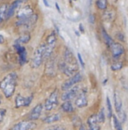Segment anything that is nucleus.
I'll return each mask as SVG.
<instances>
[{"label":"nucleus","instance_id":"nucleus-1","mask_svg":"<svg viewBox=\"0 0 128 130\" xmlns=\"http://www.w3.org/2000/svg\"><path fill=\"white\" fill-rule=\"evenodd\" d=\"M18 75L16 73H11L5 76L0 82V89L3 91L6 98H10L13 95L17 85Z\"/></svg>","mask_w":128,"mask_h":130},{"label":"nucleus","instance_id":"nucleus-2","mask_svg":"<svg viewBox=\"0 0 128 130\" xmlns=\"http://www.w3.org/2000/svg\"><path fill=\"white\" fill-rule=\"evenodd\" d=\"M45 48H46V44H41V45H40L35 49L31 61V66L33 68H38L41 65V63H42L44 59Z\"/></svg>","mask_w":128,"mask_h":130},{"label":"nucleus","instance_id":"nucleus-3","mask_svg":"<svg viewBox=\"0 0 128 130\" xmlns=\"http://www.w3.org/2000/svg\"><path fill=\"white\" fill-rule=\"evenodd\" d=\"M56 44V36L55 32H51V34L48 35L47 39V43H46L45 48V54H44V59H47L50 58L54 49L55 47Z\"/></svg>","mask_w":128,"mask_h":130},{"label":"nucleus","instance_id":"nucleus-4","mask_svg":"<svg viewBox=\"0 0 128 130\" xmlns=\"http://www.w3.org/2000/svg\"><path fill=\"white\" fill-rule=\"evenodd\" d=\"M58 105V90L55 89L45 101V108L47 111L54 109Z\"/></svg>","mask_w":128,"mask_h":130},{"label":"nucleus","instance_id":"nucleus-5","mask_svg":"<svg viewBox=\"0 0 128 130\" xmlns=\"http://www.w3.org/2000/svg\"><path fill=\"white\" fill-rule=\"evenodd\" d=\"M59 67L61 71L63 73H65V75L69 76V77L75 75L78 70V65H68L64 61H61L60 63Z\"/></svg>","mask_w":128,"mask_h":130},{"label":"nucleus","instance_id":"nucleus-6","mask_svg":"<svg viewBox=\"0 0 128 130\" xmlns=\"http://www.w3.org/2000/svg\"><path fill=\"white\" fill-rule=\"evenodd\" d=\"M82 79H83V76H82L81 73H76L75 75L71 76L68 80H66L65 82L61 85V89H62L63 91H66V90L71 88V87H74L75 84L80 82V81L82 80Z\"/></svg>","mask_w":128,"mask_h":130},{"label":"nucleus","instance_id":"nucleus-7","mask_svg":"<svg viewBox=\"0 0 128 130\" xmlns=\"http://www.w3.org/2000/svg\"><path fill=\"white\" fill-rule=\"evenodd\" d=\"M33 95H30L29 97H23L20 94H18L15 99V107L19 108L21 107H28L33 101Z\"/></svg>","mask_w":128,"mask_h":130},{"label":"nucleus","instance_id":"nucleus-8","mask_svg":"<svg viewBox=\"0 0 128 130\" xmlns=\"http://www.w3.org/2000/svg\"><path fill=\"white\" fill-rule=\"evenodd\" d=\"M79 93V87H72L71 88L66 90L61 95V100L63 101H71L74 98H75Z\"/></svg>","mask_w":128,"mask_h":130},{"label":"nucleus","instance_id":"nucleus-9","mask_svg":"<svg viewBox=\"0 0 128 130\" xmlns=\"http://www.w3.org/2000/svg\"><path fill=\"white\" fill-rule=\"evenodd\" d=\"M33 14L34 13H33V8L31 6H29V5L25 6V7L21 8V9L19 11V12H18V15H17L18 20H23V19H29V18H31Z\"/></svg>","mask_w":128,"mask_h":130},{"label":"nucleus","instance_id":"nucleus-10","mask_svg":"<svg viewBox=\"0 0 128 130\" xmlns=\"http://www.w3.org/2000/svg\"><path fill=\"white\" fill-rule=\"evenodd\" d=\"M23 4L22 0H15L10 6L7 7L6 12H5V19H9L15 14V11L19 9V7Z\"/></svg>","mask_w":128,"mask_h":130},{"label":"nucleus","instance_id":"nucleus-11","mask_svg":"<svg viewBox=\"0 0 128 130\" xmlns=\"http://www.w3.org/2000/svg\"><path fill=\"white\" fill-rule=\"evenodd\" d=\"M13 46L17 51L18 54H19V60L20 65H24L27 63V50L22 45H19V44H14Z\"/></svg>","mask_w":128,"mask_h":130},{"label":"nucleus","instance_id":"nucleus-12","mask_svg":"<svg viewBox=\"0 0 128 130\" xmlns=\"http://www.w3.org/2000/svg\"><path fill=\"white\" fill-rule=\"evenodd\" d=\"M111 54H112L113 59H119L125 53V48H124L123 45L119 43H115V42L111 45Z\"/></svg>","mask_w":128,"mask_h":130},{"label":"nucleus","instance_id":"nucleus-13","mask_svg":"<svg viewBox=\"0 0 128 130\" xmlns=\"http://www.w3.org/2000/svg\"><path fill=\"white\" fill-rule=\"evenodd\" d=\"M75 104L79 108L84 107L88 105V99H87V95H86L85 91H83L78 93V95L76 96V99H75Z\"/></svg>","mask_w":128,"mask_h":130},{"label":"nucleus","instance_id":"nucleus-14","mask_svg":"<svg viewBox=\"0 0 128 130\" xmlns=\"http://www.w3.org/2000/svg\"><path fill=\"white\" fill-rule=\"evenodd\" d=\"M42 105L41 104H38L36 105L33 109L31 110V112L28 113V119L30 121H36L41 116V113L42 112Z\"/></svg>","mask_w":128,"mask_h":130},{"label":"nucleus","instance_id":"nucleus-15","mask_svg":"<svg viewBox=\"0 0 128 130\" xmlns=\"http://www.w3.org/2000/svg\"><path fill=\"white\" fill-rule=\"evenodd\" d=\"M63 61L68 65H77V62L75 60L73 53H72V52H70L69 48H66L65 52H64Z\"/></svg>","mask_w":128,"mask_h":130},{"label":"nucleus","instance_id":"nucleus-16","mask_svg":"<svg viewBox=\"0 0 128 130\" xmlns=\"http://www.w3.org/2000/svg\"><path fill=\"white\" fill-rule=\"evenodd\" d=\"M88 126L89 130H100L99 122L97 121V117L96 115H92L88 119Z\"/></svg>","mask_w":128,"mask_h":130},{"label":"nucleus","instance_id":"nucleus-17","mask_svg":"<svg viewBox=\"0 0 128 130\" xmlns=\"http://www.w3.org/2000/svg\"><path fill=\"white\" fill-rule=\"evenodd\" d=\"M34 126V124L31 121H21L17 123L11 130H30Z\"/></svg>","mask_w":128,"mask_h":130},{"label":"nucleus","instance_id":"nucleus-18","mask_svg":"<svg viewBox=\"0 0 128 130\" xmlns=\"http://www.w3.org/2000/svg\"><path fill=\"white\" fill-rule=\"evenodd\" d=\"M114 101H115L116 112L120 115L122 113V101L120 99V96L119 95V93L117 92H115V93H114Z\"/></svg>","mask_w":128,"mask_h":130},{"label":"nucleus","instance_id":"nucleus-19","mask_svg":"<svg viewBox=\"0 0 128 130\" xmlns=\"http://www.w3.org/2000/svg\"><path fill=\"white\" fill-rule=\"evenodd\" d=\"M61 119V115L60 113H53V115H50L48 116H47L45 119L43 120V121L47 124L52 123V122H55V121H60Z\"/></svg>","mask_w":128,"mask_h":130},{"label":"nucleus","instance_id":"nucleus-20","mask_svg":"<svg viewBox=\"0 0 128 130\" xmlns=\"http://www.w3.org/2000/svg\"><path fill=\"white\" fill-rule=\"evenodd\" d=\"M46 73L49 76L55 75V61L49 60L46 66Z\"/></svg>","mask_w":128,"mask_h":130},{"label":"nucleus","instance_id":"nucleus-21","mask_svg":"<svg viewBox=\"0 0 128 130\" xmlns=\"http://www.w3.org/2000/svg\"><path fill=\"white\" fill-rule=\"evenodd\" d=\"M114 18H115V11L112 10H109V11H105L103 14V19L105 21L111 22L113 21Z\"/></svg>","mask_w":128,"mask_h":130},{"label":"nucleus","instance_id":"nucleus-22","mask_svg":"<svg viewBox=\"0 0 128 130\" xmlns=\"http://www.w3.org/2000/svg\"><path fill=\"white\" fill-rule=\"evenodd\" d=\"M101 32H102V36H103V39H104V40H105V44L108 45L109 47H111V45L114 43V41H113V39H111V37L109 36V34L107 33V31H105V29H102V31H101Z\"/></svg>","mask_w":128,"mask_h":130},{"label":"nucleus","instance_id":"nucleus-23","mask_svg":"<svg viewBox=\"0 0 128 130\" xmlns=\"http://www.w3.org/2000/svg\"><path fill=\"white\" fill-rule=\"evenodd\" d=\"M61 108L62 111L66 112V113H71V112L74 111V107H73V105H72L70 101H64L63 104L61 105Z\"/></svg>","mask_w":128,"mask_h":130},{"label":"nucleus","instance_id":"nucleus-24","mask_svg":"<svg viewBox=\"0 0 128 130\" xmlns=\"http://www.w3.org/2000/svg\"><path fill=\"white\" fill-rule=\"evenodd\" d=\"M30 39H31V36L29 34H24L20 36L18 39H16L14 44H19V45H22V44H27L28 43Z\"/></svg>","mask_w":128,"mask_h":130},{"label":"nucleus","instance_id":"nucleus-25","mask_svg":"<svg viewBox=\"0 0 128 130\" xmlns=\"http://www.w3.org/2000/svg\"><path fill=\"white\" fill-rule=\"evenodd\" d=\"M8 5L6 4H3L0 5V25L4 21V19H5V12H6Z\"/></svg>","mask_w":128,"mask_h":130},{"label":"nucleus","instance_id":"nucleus-26","mask_svg":"<svg viewBox=\"0 0 128 130\" xmlns=\"http://www.w3.org/2000/svg\"><path fill=\"white\" fill-rule=\"evenodd\" d=\"M108 2L107 0H97L96 1V5L99 10H106L107 9Z\"/></svg>","mask_w":128,"mask_h":130},{"label":"nucleus","instance_id":"nucleus-27","mask_svg":"<svg viewBox=\"0 0 128 130\" xmlns=\"http://www.w3.org/2000/svg\"><path fill=\"white\" fill-rule=\"evenodd\" d=\"M97 121H98L99 123H104L105 120V109L101 108L100 111L98 112V113L97 115Z\"/></svg>","mask_w":128,"mask_h":130},{"label":"nucleus","instance_id":"nucleus-28","mask_svg":"<svg viewBox=\"0 0 128 130\" xmlns=\"http://www.w3.org/2000/svg\"><path fill=\"white\" fill-rule=\"evenodd\" d=\"M106 105H107V109H108V116L110 118L112 117V107H111V101H110V98H106Z\"/></svg>","mask_w":128,"mask_h":130},{"label":"nucleus","instance_id":"nucleus-29","mask_svg":"<svg viewBox=\"0 0 128 130\" xmlns=\"http://www.w3.org/2000/svg\"><path fill=\"white\" fill-rule=\"evenodd\" d=\"M122 67H123V63L122 62H116V63H113L111 65V68L112 71H118V70H120Z\"/></svg>","mask_w":128,"mask_h":130},{"label":"nucleus","instance_id":"nucleus-30","mask_svg":"<svg viewBox=\"0 0 128 130\" xmlns=\"http://www.w3.org/2000/svg\"><path fill=\"white\" fill-rule=\"evenodd\" d=\"M113 123H114V127H115L116 130H122V126L121 123L119 122V121L118 120V118L113 115Z\"/></svg>","mask_w":128,"mask_h":130},{"label":"nucleus","instance_id":"nucleus-31","mask_svg":"<svg viewBox=\"0 0 128 130\" xmlns=\"http://www.w3.org/2000/svg\"><path fill=\"white\" fill-rule=\"evenodd\" d=\"M5 113H6V110H5V108L0 109V123L3 121L4 118H5Z\"/></svg>","mask_w":128,"mask_h":130},{"label":"nucleus","instance_id":"nucleus-32","mask_svg":"<svg viewBox=\"0 0 128 130\" xmlns=\"http://www.w3.org/2000/svg\"><path fill=\"white\" fill-rule=\"evenodd\" d=\"M47 130H65V127H62V126H55V127L47 128Z\"/></svg>","mask_w":128,"mask_h":130},{"label":"nucleus","instance_id":"nucleus-33","mask_svg":"<svg viewBox=\"0 0 128 130\" xmlns=\"http://www.w3.org/2000/svg\"><path fill=\"white\" fill-rule=\"evenodd\" d=\"M77 57H78V60H79L80 65L82 66V67H83V68H84V63H83V58H82V56H81V54H80L79 53H78V54H77Z\"/></svg>","mask_w":128,"mask_h":130},{"label":"nucleus","instance_id":"nucleus-34","mask_svg":"<svg viewBox=\"0 0 128 130\" xmlns=\"http://www.w3.org/2000/svg\"><path fill=\"white\" fill-rule=\"evenodd\" d=\"M89 23L91 24H94V15H91L89 16Z\"/></svg>","mask_w":128,"mask_h":130},{"label":"nucleus","instance_id":"nucleus-35","mask_svg":"<svg viewBox=\"0 0 128 130\" xmlns=\"http://www.w3.org/2000/svg\"><path fill=\"white\" fill-rule=\"evenodd\" d=\"M5 42V38H4L3 35L0 34V44H3Z\"/></svg>","mask_w":128,"mask_h":130},{"label":"nucleus","instance_id":"nucleus-36","mask_svg":"<svg viewBox=\"0 0 128 130\" xmlns=\"http://www.w3.org/2000/svg\"><path fill=\"white\" fill-rule=\"evenodd\" d=\"M79 29H80V31H82V32H84V29H83V25H82V24H80L79 25Z\"/></svg>","mask_w":128,"mask_h":130},{"label":"nucleus","instance_id":"nucleus-37","mask_svg":"<svg viewBox=\"0 0 128 130\" xmlns=\"http://www.w3.org/2000/svg\"><path fill=\"white\" fill-rule=\"evenodd\" d=\"M55 7H56V9L58 10V11H59V12H61V9H60L59 5H58L57 3H55Z\"/></svg>","mask_w":128,"mask_h":130},{"label":"nucleus","instance_id":"nucleus-38","mask_svg":"<svg viewBox=\"0 0 128 130\" xmlns=\"http://www.w3.org/2000/svg\"><path fill=\"white\" fill-rule=\"evenodd\" d=\"M79 130H88V129H86V127H84V126H81Z\"/></svg>","mask_w":128,"mask_h":130},{"label":"nucleus","instance_id":"nucleus-39","mask_svg":"<svg viewBox=\"0 0 128 130\" xmlns=\"http://www.w3.org/2000/svg\"><path fill=\"white\" fill-rule=\"evenodd\" d=\"M43 2H44V4H45V5L47 7H48V3H47V0H43Z\"/></svg>","mask_w":128,"mask_h":130},{"label":"nucleus","instance_id":"nucleus-40","mask_svg":"<svg viewBox=\"0 0 128 130\" xmlns=\"http://www.w3.org/2000/svg\"><path fill=\"white\" fill-rule=\"evenodd\" d=\"M1 101H2V100H1V98H0V104H1Z\"/></svg>","mask_w":128,"mask_h":130},{"label":"nucleus","instance_id":"nucleus-41","mask_svg":"<svg viewBox=\"0 0 128 130\" xmlns=\"http://www.w3.org/2000/svg\"><path fill=\"white\" fill-rule=\"evenodd\" d=\"M112 1H115V2H117V1H118V0H112Z\"/></svg>","mask_w":128,"mask_h":130},{"label":"nucleus","instance_id":"nucleus-42","mask_svg":"<svg viewBox=\"0 0 128 130\" xmlns=\"http://www.w3.org/2000/svg\"></svg>","mask_w":128,"mask_h":130}]
</instances>
